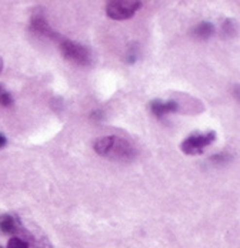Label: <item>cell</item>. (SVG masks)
Masks as SVG:
<instances>
[{"label":"cell","mask_w":240,"mask_h":248,"mask_svg":"<svg viewBox=\"0 0 240 248\" xmlns=\"http://www.w3.org/2000/svg\"><path fill=\"white\" fill-rule=\"evenodd\" d=\"M93 149L99 155L109 158L112 161H132L136 157L135 147L119 136H106L100 137L93 143Z\"/></svg>","instance_id":"1"},{"label":"cell","mask_w":240,"mask_h":248,"mask_svg":"<svg viewBox=\"0 0 240 248\" xmlns=\"http://www.w3.org/2000/svg\"><path fill=\"white\" fill-rule=\"evenodd\" d=\"M60 51L63 57L69 62H73L79 66H86L90 63V51L83 45H79L69 39H62L59 42Z\"/></svg>","instance_id":"2"},{"label":"cell","mask_w":240,"mask_h":248,"mask_svg":"<svg viewBox=\"0 0 240 248\" xmlns=\"http://www.w3.org/2000/svg\"><path fill=\"white\" fill-rule=\"evenodd\" d=\"M142 3L136 0H116L109 1L106 6V13L113 20H126L130 19L139 9Z\"/></svg>","instance_id":"3"},{"label":"cell","mask_w":240,"mask_h":248,"mask_svg":"<svg viewBox=\"0 0 240 248\" xmlns=\"http://www.w3.org/2000/svg\"><path fill=\"white\" fill-rule=\"evenodd\" d=\"M216 140V133L215 131H207V133H197L189 136L186 140L182 141L180 149L183 153L189 154V155H196V154H202L203 150L209 147L213 141Z\"/></svg>","instance_id":"4"},{"label":"cell","mask_w":240,"mask_h":248,"mask_svg":"<svg viewBox=\"0 0 240 248\" xmlns=\"http://www.w3.org/2000/svg\"><path fill=\"white\" fill-rule=\"evenodd\" d=\"M179 108L177 103L174 100H169V101H162V100H153L150 103V110L152 113L157 117L162 119L169 113H174Z\"/></svg>","instance_id":"5"},{"label":"cell","mask_w":240,"mask_h":248,"mask_svg":"<svg viewBox=\"0 0 240 248\" xmlns=\"http://www.w3.org/2000/svg\"><path fill=\"white\" fill-rule=\"evenodd\" d=\"M30 27L32 30H34L36 33L42 34V36H46L50 39H57L59 36L51 30V27L48 23V20L45 19V16L42 15H34L30 20Z\"/></svg>","instance_id":"6"},{"label":"cell","mask_w":240,"mask_h":248,"mask_svg":"<svg viewBox=\"0 0 240 248\" xmlns=\"http://www.w3.org/2000/svg\"><path fill=\"white\" fill-rule=\"evenodd\" d=\"M215 33V26L209 22H202L197 26H194L190 31L193 37L199 39V40H206L209 37H212V34Z\"/></svg>","instance_id":"7"},{"label":"cell","mask_w":240,"mask_h":248,"mask_svg":"<svg viewBox=\"0 0 240 248\" xmlns=\"http://www.w3.org/2000/svg\"><path fill=\"white\" fill-rule=\"evenodd\" d=\"M0 230L4 232V234H12L16 231V221L12 216L9 214H3L0 217Z\"/></svg>","instance_id":"8"},{"label":"cell","mask_w":240,"mask_h":248,"mask_svg":"<svg viewBox=\"0 0 240 248\" xmlns=\"http://www.w3.org/2000/svg\"><path fill=\"white\" fill-rule=\"evenodd\" d=\"M12 104H13V97H12V94L4 89L3 84H0V106L9 107V106H12Z\"/></svg>","instance_id":"9"},{"label":"cell","mask_w":240,"mask_h":248,"mask_svg":"<svg viewBox=\"0 0 240 248\" xmlns=\"http://www.w3.org/2000/svg\"><path fill=\"white\" fill-rule=\"evenodd\" d=\"M6 248H29V244L22 240V238H17V237H13L9 240L7 243V247Z\"/></svg>","instance_id":"10"},{"label":"cell","mask_w":240,"mask_h":248,"mask_svg":"<svg viewBox=\"0 0 240 248\" xmlns=\"http://www.w3.org/2000/svg\"><path fill=\"white\" fill-rule=\"evenodd\" d=\"M230 157H227V154L226 153H220V154H217V155H212V161H215V163H223V161H227Z\"/></svg>","instance_id":"11"},{"label":"cell","mask_w":240,"mask_h":248,"mask_svg":"<svg viewBox=\"0 0 240 248\" xmlns=\"http://www.w3.org/2000/svg\"><path fill=\"white\" fill-rule=\"evenodd\" d=\"M6 143H7L6 137H4L3 134H0V149H3V147L6 146Z\"/></svg>","instance_id":"12"},{"label":"cell","mask_w":240,"mask_h":248,"mask_svg":"<svg viewBox=\"0 0 240 248\" xmlns=\"http://www.w3.org/2000/svg\"><path fill=\"white\" fill-rule=\"evenodd\" d=\"M1 70H3V59L0 57V73H1Z\"/></svg>","instance_id":"13"}]
</instances>
